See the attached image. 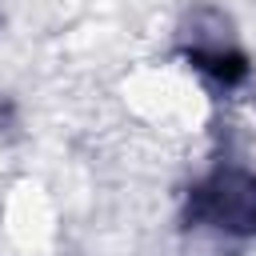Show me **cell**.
Instances as JSON below:
<instances>
[{
	"label": "cell",
	"instance_id": "obj_2",
	"mask_svg": "<svg viewBox=\"0 0 256 256\" xmlns=\"http://www.w3.org/2000/svg\"><path fill=\"white\" fill-rule=\"evenodd\" d=\"M188 60H192L200 72H208V76H216L220 84H228V88L248 76V60H244L236 48H192Z\"/></svg>",
	"mask_w": 256,
	"mask_h": 256
},
{
	"label": "cell",
	"instance_id": "obj_1",
	"mask_svg": "<svg viewBox=\"0 0 256 256\" xmlns=\"http://www.w3.org/2000/svg\"><path fill=\"white\" fill-rule=\"evenodd\" d=\"M188 224L224 236H256V176L220 168L188 192Z\"/></svg>",
	"mask_w": 256,
	"mask_h": 256
}]
</instances>
